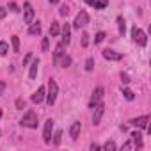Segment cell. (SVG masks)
Segmentation results:
<instances>
[{
  "mask_svg": "<svg viewBox=\"0 0 151 151\" xmlns=\"http://www.w3.org/2000/svg\"><path fill=\"white\" fill-rule=\"evenodd\" d=\"M9 9H11L13 13H18V11H20V9H18V6H16V2H11V4H9Z\"/></svg>",
  "mask_w": 151,
  "mask_h": 151,
  "instance_id": "cell-32",
  "label": "cell"
},
{
  "mask_svg": "<svg viewBox=\"0 0 151 151\" xmlns=\"http://www.w3.org/2000/svg\"><path fill=\"white\" fill-rule=\"evenodd\" d=\"M60 139H62V132L57 130V132L53 133V146H59V144H60Z\"/></svg>",
  "mask_w": 151,
  "mask_h": 151,
  "instance_id": "cell-21",
  "label": "cell"
},
{
  "mask_svg": "<svg viewBox=\"0 0 151 151\" xmlns=\"http://www.w3.org/2000/svg\"><path fill=\"white\" fill-rule=\"evenodd\" d=\"M30 59H32V53H27V57L23 59V66H27V64L30 62Z\"/></svg>",
  "mask_w": 151,
  "mask_h": 151,
  "instance_id": "cell-36",
  "label": "cell"
},
{
  "mask_svg": "<svg viewBox=\"0 0 151 151\" xmlns=\"http://www.w3.org/2000/svg\"><path fill=\"white\" fill-rule=\"evenodd\" d=\"M0 117H2V109H0Z\"/></svg>",
  "mask_w": 151,
  "mask_h": 151,
  "instance_id": "cell-42",
  "label": "cell"
},
{
  "mask_svg": "<svg viewBox=\"0 0 151 151\" xmlns=\"http://www.w3.org/2000/svg\"><path fill=\"white\" fill-rule=\"evenodd\" d=\"M130 147H132V142H126V144L123 146V149H130Z\"/></svg>",
  "mask_w": 151,
  "mask_h": 151,
  "instance_id": "cell-39",
  "label": "cell"
},
{
  "mask_svg": "<svg viewBox=\"0 0 151 151\" xmlns=\"http://www.w3.org/2000/svg\"><path fill=\"white\" fill-rule=\"evenodd\" d=\"M6 14H7V9H6V7H0V20L6 18Z\"/></svg>",
  "mask_w": 151,
  "mask_h": 151,
  "instance_id": "cell-35",
  "label": "cell"
},
{
  "mask_svg": "<svg viewBox=\"0 0 151 151\" xmlns=\"http://www.w3.org/2000/svg\"><path fill=\"white\" fill-rule=\"evenodd\" d=\"M80 128H82L80 121H75V123L71 124V128H69V135H71L73 140H77V139H78V135H80Z\"/></svg>",
  "mask_w": 151,
  "mask_h": 151,
  "instance_id": "cell-11",
  "label": "cell"
},
{
  "mask_svg": "<svg viewBox=\"0 0 151 151\" xmlns=\"http://www.w3.org/2000/svg\"><path fill=\"white\" fill-rule=\"evenodd\" d=\"M132 37H133V41H135L139 46H146V43H147V36H146V32H142V30L137 29V27L132 29Z\"/></svg>",
  "mask_w": 151,
  "mask_h": 151,
  "instance_id": "cell-3",
  "label": "cell"
},
{
  "mask_svg": "<svg viewBox=\"0 0 151 151\" xmlns=\"http://www.w3.org/2000/svg\"><path fill=\"white\" fill-rule=\"evenodd\" d=\"M147 123H149V116H140V117H135L130 121V124H133L137 128H147Z\"/></svg>",
  "mask_w": 151,
  "mask_h": 151,
  "instance_id": "cell-9",
  "label": "cell"
},
{
  "mask_svg": "<svg viewBox=\"0 0 151 151\" xmlns=\"http://www.w3.org/2000/svg\"><path fill=\"white\" fill-rule=\"evenodd\" d=\"M29 34H30V36H37V34H41V23H39V22H32L30 27H29Z\"/></svg>",
  "mask_w": 151,
  "mask_h": 151,
  "instance_id": "cell-15",
  "label": "cell"
},
{
  "mask_svg": "<svg viewBox=\"0 0 151 151\" xmlns=\"http://www.w3.org/2000/svg\"><path fill=\"white\" fill-rule=\"evenodd\" d=\"M103 94H105V91H103V87H96V89H94V93H93V96H91V101H89V107H91V109H94V105H98V103L101 101V98H103Z\"/></svg>",
  "mask_w": 151,
  "mask_h": 151,
  "instance_id": "cell-5",
  "label": "cell"
},
{
  "mask_svg": "<svg viewBox=\"0 0 151 151\" xmlns=\"http://www.w3.org/2000/svg\"><path fill=\"white\" fill-rule=\"evenodd\" d=\"M50 4H59V0H50Z\"/></svg>",
  "mask_w": 151,
  "mask_h": 151,
  "instance_id": "cell-41",
  "label": "cell"
},
{
  "mask_svg": "<svg viewBox=\"0 0 151 151\" xmlns=\"http://www.w3.org/2000/svg\"><path fill=\"white\" fill-rule=\"evenodd\" d=\"M16 107H18V109H23V107H25V101H23L22 98H18V100H16Z\"/></svg>",
  "mask_w": 151,
  "mask_h": 151,
  "instance_id": "cell-33",
  "label": "cell"
},
{
  "mask_svg": "<svg viewBox=\"0 0 151 151\" xmlns=\"http://www.w3.org/2000/svg\"><path fill=\"white\" fill-rule=\"evenodd\" d=\"M84 2H86V4H89V6H93V4H94V0H84Z\"/></svg>",
  "mask_w": 151,
  "mask_h": 151,
  "instance_id": "cell-40",
  "label": "cell"
},
{
  "mask_svg": "<svg viewBox=\"0 0 151 151\" xmlns=\"http://www.w3.org/2000/svg\"><path fill=\"white\" fill-rule=\"evenodd\" d=\"M45 94H46L45 87H39V89L32 94V101H34V103H41V101L45 100Z\"/></svg>",
  "mask_w": 151,
  "mask_h": 151,
  "instance_id": "cell-13",
  "label": "cell"
},
{
  "mask_svg": "<svg viewBox=\"0 0 151 151\" xmlns=\"http://www.w3.org/2000/svg\"><path fill=\"white\" fill-rule=\"evenodd\" d=\"M117 25H119V34H121V36H124V29H126V27H124V20H123L121 16L117 18Z\"/></svg>",
  "mask_w": 151,
  "mask_h": 151,
  "instance_id": "cell-24",
  "label": "cell"
},
{
  "mask_svg": "<svg viewBox=\"0 0 151 151\" xmlns=\"http://www.w3.org/2000/svg\"><path fill=\"white\" fill-rule=\"evenodd\" d=\"M103 149H107V151H114V149H116V144L110 140V142H107V144L103 146Z\"/></svg>",
  "mask_w": 151,
  "mask_h": 151,
  "instance_id": "cell-30",
  "label": "cell"
},
{
  "mask_svg": "<svg viewBox=\"0 0 151 151\" xmlns=\"http://www.w3.org/2000/svg\"><path fill=\"white\" fill-rule=\"evenodd\" d=\"M107 4H109V0H94L93 7H94V9H105Z\"/></svg>",
  "mask_w": 151,
  "mask_h": 151,
  "instance_id": "cell-19",
  "label": "cell"
},
{
  "mask_svg": "<svg viewBox=\"0 0 151 151\" xmlns=\"http://www.w3.org/2000/svg\"><path fill=\"white\" fill-rule=\"evenodd\" d=\"M50 34H52V36H59V34H60L59 22H52V25H50Z\"/></svg>",
  "mask_w": 151,
  "mask_h": 151,
  "instance_id": "cell-18",
  "label": "cell"
},
{
  "mask_svg": "<svg viewBox=\"0 0 151 151\" xmlns=\"http://www.w3.org/2000/svg\"><path fill=\"white\" fill-rule=\"evenodd\" d=\"M91 149H93V151H98V149H101V147H100L98 144H91Z\"/></svg>",
  "mask_w": 151,
  "mask_h": 151,
  "instance_id": "cell-38",
  "label": "cell"
},
{
  "mask_svg": "<svg viewBox=\"0 0 151 151\" xmlns=\"http://www.w3.org/2000/svg\"><path fill=\"white\" fill-rule=\"evenodd\" d=\"M60 59H62V60H60V64H62V68H68V66L71 64V57H69V55H62Z\"/></svg>",
  "mask_w": 151,
  "mask_h": 151,
  "instance_id": "cell-25",
  "label": "cell"
},
{
  "mask_svg": "<svg viewBox=\"0 0 151 151\" xmlns=\"http://www.w3.org/2000/svg\"><path fill=\"white\" fill-rule=\"evenodd\" d=\"M103 112H105V105H103L101 101H100L98 105H94V114H93V124H94V126H96V124H100Z\"/></svg>",
  "mask_w": 151,
  "mask_h": 151,
  "instance_id": "cell-6",
  "label": "cell"
},
{
  "mask_svg": "<svg viewBox=\"0 0 151 151\" xmlns=\"http://www.w3.org/2000/svg\"><path fill=\"white\" fill-rule=\"evenodd\" d=\"M7 52H9V45L6 43V41H0V55H7Z\"/></svg>",
  "mask_w": 151,
  "mask_h": 151,
  "instance_id": "cell-20",
  "label": "cell"
},
{
  "mask_svg": "<svg viewBox=\"0 0 151 151\" xmlns=\"http://www.w3.org/2000/svg\"><path fill=\"white\" fill-rule=\"evenodd\" d=\"M52 130H53V121L48 119V121L45 123V130H43V140H45L46 144L52 142Z\"/></svg>",
  "mask_w": 151,
  "mask_h": 151,
  "instance_id": "cell-7",
  "label": "cell"
},
{
  "mask_svg": "<svg viewBox=\"0 0 151 151\" xmlns=\"http://www.w3.org/2000/svg\"><path fill=\"white\" fill-rule=\"evenodd\" d=\"M93 68H94V59L89 57V59L86 60V69H87V71H93Z\"/></svg>",
  "mask_w": 151,
  "mask_h": 151,
  "instance_id": "cell-27",
  "label": "cell"
},
{
  "mask_svg": "<svg viewBox=\"0 0 151 151\" xmlns=\"http://www.w3.org/2000/svg\"><path fill=\"white\" fill-rule=\"evenodd\" d=\"M64 55V45L60 43V45H57L55 46V52H53V59H55V62H59V59Z\"/></svg>",
  "mask_w": 151,
  "mask_h": 151,
  "instance_id": "cell-17",
  "label": "cell"
},
{
  "mask_svg": "<svg viewBox=\"0 0 151 151\" xmlns=\"http://www.w3.org/2000/svg\"><path fill=\"white\" fill-rule=\"evenodd\" d=\"M132 142H133L137 147H142V133H140V132H133V133H132Z\"/></svg>",
  "mask_w": 151,
  "mask_h": 151,
  "instance_id": "cell-16",
  "label": "cell"
},
{
  "mask_svg": "<svg viewBox=\"0 0 151 151\" xmlns=\"http://www.w3.org/2000/svg\"><path fill=\"white\" fill-rule=\"evenodd\" d=\"M23 22L25 23H32L34 22V7L29 2L23 6Z\"/></svg>",
  "mask_w": 151,
  "mask_h": 151,
  "instance_id": "cell-8",
  "label": "cell"
},
{
  "mask_svg": "<svg viewBox=\"0 0 151 151\" xmlns=\"http://www.w3.org/2000/svg\"><path fill=\"white\" fill-rule=\"evenodd\" d=\"M121 80H123V84H128V82H130V78H128L126 73H121Z\"/></svg>",
  "mask_w": 151,
  "mask_h": 151,
  "instance_id": "cell-34",
  "label": "cell"
},
{
  "mask_svg": "<svg viewBox=\"0 0 151 151\" xmlns=\"http://www.w3.org/2000/svg\"><path fill=\"white\" fill-rule=\"evenodd\" d=\"M37 68H39V59H34V60L30 62V69H29V77H30V80H34V78H36V75H37Z\"/></svg>",
  "mask_w": 151,
  "mask_h": 151,
  "instance_id": "cell-14",
  "label": "cell"
},
{
  "mask_svg": "<svg viewBox=\"0 0 151 151\" xmlns=\"http://www.w3.org/2000/svg\"><path fill=\"white\" fill-rule=\"evenodd\" d=\"M123 96L128 100V101H132L133 98H135V94H133V91H130V89H123Z\"/></svg>",
  "mask_w": 151,
  "mask_h": 151,
  "instance_id": "cell-23",
  "label": "cell"
},
{
  "mask_svg": "<svg viewBox=\"0 0 151 151\" xmlns=\"http://www.w3.org/2000/svg\"><path fill=\"white\" fill-rule=\"evenodd\" d=\"M41 48H43V52H48V37H45V39H43Z\"/></svg>",
  "mask_w": 151,
  "mask_h": 151,
  "instance_id": "cell-31",
  "label": "cell"
},
{
  "mask_svg": "<svg viewBox=\"0 0 151 151\" xmlns=\"http://www.w3.org/2000/svg\"><path fill=\"white\" fill-rule=\"evenodd\" d=\"M103 59H107V60H121L123 59V55L121 53H117V52H114V50H103Z\"/></svg>",
  "mask_w": 151,
  "mask_h": 151,
  "instance_id": "cell-10",
  "label": "cell"
},
{
  "mask_svg": "<svg viewBox=\"0 0 151 151\" xmlns=\"http://www.w3.org/2000/svg\"><path fill=\"white\" fill-rule=\"evenodd\" d=\"M57 93H59L57 82H55L53 78H50V80H48V94H45L48 105H53V103H55V100H57Z\"/></svg>",
  "mask_w": 151,
  "mask_h": 151,
  "instance_id": "cell-1",
  "label": "cell"
},
{
  "mask_svg": "<svg viewBox=\"0 0 151 151\" xmlns=\"http://www.w3.org/2000/svg\"><path fill=\"white\" fill-rule=\"evenodd\" d=\"M87 23H89V14H87V11H80V13L77 14V18H75L73 27H75V29H82V27H86Z\"/></svg>",
  "mask_w": 151,
  "mask_h": 151,
  "instance_id": "cell-4",
  "label": "cell"
},
{
  "mask_svg": "<svg viewBox=\"0 0 151 151\" xmlns=\"http://www.w3.org/2000/svg\"><path fill=\"white\" fill-rule=\"evenodd\" d=\"M103 39H105V32H98V34L94 36V45H100Z\"/></svg>",
  "mask_w": 151,
  "mask_h": 151,
  "instance_id": "cell-26",
  "label": "cell"
},
{
  "mask_svg": "<svg viewBox=\"0 0 151 151\" xmlns=\"http://www.w3.org/2000/svg\"><path fill=\"white\" fill-rule=\"evenodd\" d=\"M68 13H69V7H68V6H60L59 14H60V16H68Z\"/></svg>",
  "mask_w": 151,
  "mask_h": 151,
  "instance_id": "cell-28",
  "label": "cell"
},
{
  "mask_svg": "<svg viewBox=\"0 0 151 151\" xmlns=\"http://www.w3.org/2000/svg\"><path fill=\"white\" fill-rule=\"evenodd\" d=\"M4 91H6V82H4V80H0V94H2Z\"/></svg>",
  "mask_w": 151,
  "mask_h": 151,
  "instance_id": "cell-37",
  "label": "cell"
},
{
  "mask_svg": "<svg viewBox=\"0 0 151 151\" xmlns=\"http://www.w3.org/2000/svg\"><path fill=\"white\" fill-rule=\"evenodd\" d=\"M60 32H62V45H69L71 43V27L66 23Z\"/></svg>",
  "mask_w": 151,
  "mask_h": 151,
  "instance_id": "cell-12",
  "label": "cell"
},
{
  "mask_svg": "<svg viewBox=\"0 0 151 151\" xmlns=\"http://www.w3.org/2000/svg\"><path fill=\"white\" fill-rule=\"evenodd\" d=\"M11 41H13V50L14 52H20V39H18V36H13Z\"/></svg>",
  "mask_w": 151,
  "mask_h": 151,
  "instance_id": "cell-22",
  "label": "cell"
},
{
  "mask_svg": "<svg viewBox=\"0 0 151 151\" xmlns=\"http://www.w3.org/2000/svg\"><path fill=\"white\" fill-rule=\"evenodd\" d=\"M22 124L23 126H27V128H37V116H36V112L34 110H29L25 116H23V119H22Z\"/></svg>",
  "mask_w": 151,
  "mask_h": 151,
  "instance_id": "cell-2",
  "label": "cell"
},
{
  "mask_svg": "<svg viewBox=\"0 0 151 151\" xmlns=\"http://www.w3.org/2000/svg\"><path fill=\"white\" fill-rule=\"evenodd\" d=\"M87 45H89V34H86V32H84V34H82V46L86 48Z\"/></svg>",
  "mask_w": 151,
  "mask_h": 151,
  "instance_id": "cell-29",
  "label": "cell"
}]
</instances>
